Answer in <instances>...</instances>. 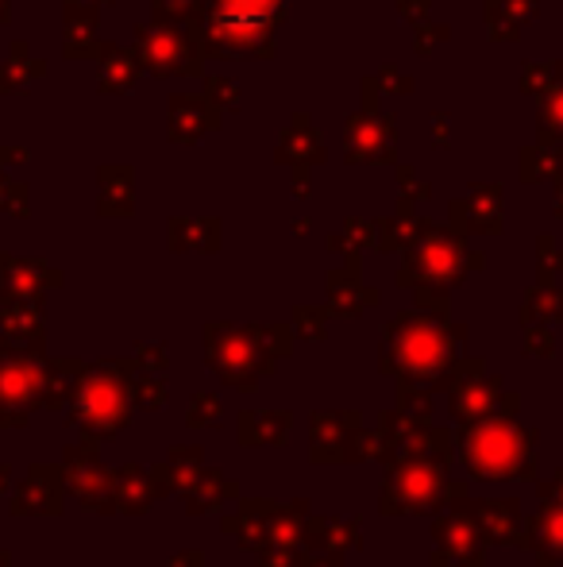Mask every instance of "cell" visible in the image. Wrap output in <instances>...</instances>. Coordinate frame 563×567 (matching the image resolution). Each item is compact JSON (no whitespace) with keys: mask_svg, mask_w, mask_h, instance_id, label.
<instances>
[{"mask_svg":"<svg viewBox=\"0 0 563 567\" xmlns=\"http://www.w3.org/2000/svg\"><path fill=\"white\" fill-rule=\"evenodd\" d=\"M128 386L116 374L93 371L74 386V405H70V425H77L85 436H113L128 425Z\"/></svg>","mask_w":563,"mask_h":567,"instance_id":"obj_1","label":"cell"},{"mask_svg":"<svg viewBox=\"0 0 563 567\" xmlns=\"http://www.w3.org/2000/svg\"><path fill=\"white\" fill-rule=\"evenodd\" d=\"M46 374L39 359L0 355V425H23L46 402Z\"/></svg>","mask_w":563,"mask_h":567,"instance_id":"obj_2","label":"cell"},{"mask_svg":"<svg viewBox=\"0 0 563 567\" xmlns=\"http://www.w3.org/2000/svg\"><path fill=\"white\" fill-rule=\"evenodd\" d=\"M436 498H440V467L425 460H406L386 478L383 509L386 514H421Z\"/></svg>","mask_w":563,"mask_h":567,"instance_id":"obj_3","label":"cell"},{"mask_svg":"<svg viewBox=\"0 0 563 567\" xmlns=\"http://www.w3.org/2000/svg\"><path fill=\"white\" fill-rule=\"evenodd\" d=\"M62 478L85 509H93V514H113L116 509V483L93 452L70 449L66 460H62Z\"/></svg>","mask_w":563,"mask_h":567,"instance_id":"obj_4","label":"cell"},{"mask_svg":"<svg viewBox=\"0 0 563 567\" xmlns=\"http://www.w3.org/2000/svg\"><path fill=\"white\" fill-rule=\"evenodd\" d=\"M521 460V436L510 425H487L467 436V463L479 475H510Z\"/></svg>","mask_w":563,"mask_h":567,"instance_id":"obj_5","label":"cell"},{"mask_svg":"<svg viewBox=\"0 0 563 567\" xmlns=\"http://www.w3.org/2000/svg\"><path fill=\"white\" fill-rule=\"evenodd\" d=\"M209 363H217V371L225 374L232 386H243L251 390L263 374V363H259V351L256 343L248 337H236V332H220L217 337V348L209 351Z\"/></svg>","mask_w":563,"mask_h":567,"instance_id":"obj_6","label":"cell"},{"mask_svg":"<svg viewBox=\"0 0 563 567\" xmlns=\"http://www.w3.org/2000/svg\"><path fill=\"white\" fill-rule=\"evenodd\" d=\"M394 359H398V371H406V374H432L436 367L444 363L440 337L428 329L402 332L398 348H394Z\"/></svg>","mask_w":563,"mask_h":567,"instance_id":"obj_7","label":"cell"},{"mask_svg":"<svg viewBox=\"0 0 563 567\" xmlns=\"http://www.w3.org/2000/svg\"><path fill=\"white\" fill-rule=\"evenodd\" d=\"M62 506V486L54 467H35L28 483H20L15 494V514H59Z\"/></svg>","mask_w":563,"mask_h":567,"instance_id":"obj_8","label":"cell"},{"mask_svg":"<svg viewBox=\"0 0 563 567\" xmlns=\"http://www.w3.org/2000/svg\"><path fill=\"white\" fill-rule=\"evenodd\" d=\"M150 483H155V478H150L139 463H128V467L116 475V506H121L124 514H143V509L155 502Z\"/></svg>","mask_w":563,"mask_h":567,"instance_id":"obj_9","label":"cell"},{"mask_svg":"<svg viewBox=\"0 0 563 567\" xmlns=\"http://www.w3.org/2000/svg\"><path fill=\"white\" fill-rule=\"evenodd\" d=\"M285 433H290V413H248V417H240V441L248 444H282Z\"/></svg>","mask_w":563,"mask_h":567,"instance_id":"obj_10","label":"cell"},{"mask_svg":"<svg viewBox=\"0 0 563 567\" xmlns=\"http://www.w3.org/2000/svg\"><path fill=\"white\" fill-rule=\"evenodd\" d=\"M217 417H220V402L217 398H209V394H201L194 402V410H189V425H217Z\"/></svg>","mask_w":563,"mask_h":567,"instance_id":"obj_11","label":"cell"},{"mask_svg":"<svg viewBox=\"0 0 563 567\" xmlns=\"http://www.w3.org/2000/svg\"><path fill=\"white\" fill-rule=\"evenodd\" d=\"M197 564H201V556L194 553V556H186V560H174L170 567H197Z\"/></svg>","mask_w":563,"mask_h":567,"instance_id":"obj_12","label":"cell"},{"mask_svg":"<svg viewBox=\"0 0 563 567\" xmlns=\"http://www.w3.org/2000/svg\"><path fill=\"white\" fill-rule=\"evenodd\" d=\"M4 486H8V467L0 463V491H4Z\"/></svg>","mask_w":563,"mask_h":567,"instance_id":"obj_13","label":"cell"}]
</instances>
